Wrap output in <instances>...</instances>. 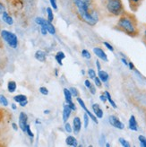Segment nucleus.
<instances>
[{
  "instance_id": "obj_14",
  "label": "nucleus",
  "mask_w": 146,
  "mask_h": 147,
  "mask_svg": "<svg viewBox=\"0 0 146 147\" xmlns=\"http://www.w3.org/2000/svg\"><path fill=\"white\" fill-rule=\"evenodd\" d=\"M128 127H129V129L133 130V131H137L138 130V124H137L135 117L134 115H132V116L130 117L129 123H128Z\"/></svg>"
},
{
  "instance_id": "obj_40",
  "label": "nucleus",
  "mask_w": 146,
  "mask_h": 147,
  "mask_svg": "<svg viewBox=\"0 0 146 147\" xmlns=\"http://www.w3.org/2000/svg\"><path fill=\"white\" fill-rule=\"evenodd\" d=\"M40 32H41L42 35H46L48 33V30H47V29L44 28V27H41V26H40Z\"/></svg>"
},
{
  "instance_id": "obj_49",
  "label": "nucleus",
  "mask_w": 146,
  "mask_h": 147,
  "mask_svg": "<svg viewBox=\"0 0 146 147\" xmlns=\"http://www.w3.org/2000/svg\"><path fill=\"white\" fill-rule=\"evenodd\" d=\"M44 113L45 114H48L49 113V110H44Z\"/></svg>"
},
{
  "instance_id": "obj_19",
  "label": "nucleus",
  "mask_w": 146,
  "mask_h": 147,
  "mask_svg": "<svg viewBox=\"0 0 146 147\" xmlns=\"http://www.w3.org/2000/svg\"><path fill=\"white\" fill-rule=\"evenodd\" d=\"M55 58H56V60L57 61V63L59 64L60 65H63L62 60L64 59V58H65V55L64 52H62V51H58V52L55 56Z\"/></svg>"
},
{
  "instance_id": "obj_39",
  "label": "nucleus",
  "mask_w": 146,
  "mask_h": 147,
  "mask_svg": "<svg viewBox=\"0 0 146 147\" xmlns=\"http://www.w3.org/2000/svg\"><path fill=\"white\" fill-rule=\"evenodd\" d=\"M100 99L101 100V101H102V102H104V103H105V102L108 100L106 94H102V95H100Z\"/></svg>"
},
{
  "instance_id": "obj_36",
  "label": "nucleus",
  "mask_w": 146,
  "mask_h": 147,
  "mask_svg": "<svg viewBox=\"0 0 146 147\" xmlns=\"http://www.w3.org/2000/svg\"><path fill=\"white\" fill-rule=\"evenodd\" d=\"M25 133H27L28 134V136H31V137H33V133L32 132V130H31V127H30V125H27L26 126V132Z\"/></svg>"
},
{
  "instance_id": "obj_43",
  "label": "nucleus",
  "mask_w": 146,
  "mask_h": 147,
  "mask_svg": "<svg viewBox=\"0 0 146 147\" xmlns=\"http://www.w3.org/2000/svg\"><path fill=\"white\" fill-rule=\"evenodd\" d=\"M128 67H129V68H130L131 70H134V69H135V65H134V64H133L132 62H129V63H128Z\"/></svg>"
},
{
  "instance_id": "obj_26",
  "label": "nucleus",
  "mask_w": 146,
  "mask_h": 147,
  "mask_svg": "<svg viewBox=\"0 0 146 147\" xmlns=\"http://www.w3.org/2000/svg\"><path fill=\"white\" fill-rule=\"evenodd\" d=\"M69 91L71 92L73 97L77 98V97L79 96V92H78V90L76 89L75 87H71V88H69Z\"/></svg>"
},
{
  "instance_id": "obj_29",
  "label": "nucleus",
  "mask_w": 146,
  "mask_h": 147,
  "mask_svg": "<svg viewBox=\"0 0 146 147\" xmlns=\"http://www.w3.org/2000/svg\"><path fill=\"white\" fill-rule=\"evenodd\" d=\"M89 116H88V114H87L86 112H85V114L83 115V119H84V127L85 128H87L88 127V125H89Z\"/></svg>"
},
{
  "instance_id": "obj_41",
  "label": "nucleus",
  "mask_w": 146,
  "mask_h": 147,
  "mask_svg": "<svg viewBox=\"0 0 146 147\" xmlns=\"http://www.w3.org/2000/svg\"><path fill=\"white\" fill-rule=\"evenodd\" d=\"M91 84H92V83L90 82V80H88V79L84 81V84H85V86H86L87 88H89V87H90Z\"/></svg>"
},
{
  "instance_id": "obj_3",
  "label": "nucleus",
  "mask_w": 146,
  "mask_h": 147,
  "mask_svg": "<svg viewBox=\"0 0 146 147\" xmlns=\"http://www.w3.org/2000/svg\"><path fill=\"white\" fill-rule=\"evenodd\" d=\"M105 7L111 16H120L125 13L122 0H105Z\"/></svg>"
},
{
  "instance_id": "obj_48",
  "label": "nucleus",
  "mask_w": 146,
  "mask_h": 147,
  "mask_svg": "<svg viewBox=\"0 0 146 147\" xmlns=\"http://www.w3.org/2000/svg\"><path fill=\"white\" fill-rule=\"evenodd\" d=\"M12 108H13V109H16V105L15 104H12Z\"/></svg>"
},
{
  "instance_id": "obj_8",
  "label": "nucleus",
  "mask_w": 146,
  "mask_h": 147,
  "mask_svg": "<svg viewBox=\"0 0 146 147\" xmlns=\"http://www.w3.org/2000/svg\"><path fill=\"white\" fill-rule=\"evenodd\" d=\"M28 121V116L24 112H21L19 115V127L23 132H26V126Z\"/></svg>"
},
{
  "instance_id": "obj_21",
  "label": "nucleus",
  "mask_w": 146,
  "mask_h": 147,
  "mask_svg": "<svg viewBox=\"0 0 146 147\" xmlns=\"http://www.w3.org/2000/svg\"><path fill=\"white\" fill-rule=\"evenodd\" d=\"M13 100H14V101H16V102H18V103H20V102H22V101L27 100V97L25 96V95L19 94V95H16V96H14Z\"/></svg>"
},
{
  "instance_id": "obj_45",
  "label": "nucleus",
  "mask_w": 146,
  "mask_h": 147,
  "mask_svg": "<svg viewBox=\"0 0 146 147\" xmlns=\"http://www.w3.org/2000/svg\"><path fill=\"white\" fill-rule=\"evenodd\" d=\"M96 65H97V68H98V70H101V67H100V61L97 59L96 60Z\"/></svg>"
},
{
  "instance_id": "obj_16",
  "label": "nucleus",
  "mask_w": 146,
  "mask_h": 147,
  "mask_svg": "<svg viewBox=\"0 0 146 147\" xmlns=\"http://www.w3.org/2000/svg\"><path fill=\"white\" fill-rule=\"evenodd\" d=\"M98 76L100 77V79L101 80L102 83H107L108 81V78H109L108 74L106 71H103V70H99Z\"/></svg>"
},
{
  "instance_id": "obj_32",
  "label": "nucleus",
  "mask_w": 146,
  "mask_h": 147,
  "mask_svg": "<svg viewBox=\"0 0 146 147\" xmlns=\"http://www.w3.org/2000/svg\"><path fill=\"white\" fill-rule=\"evenodd\" d=\"M89 89V91H90V92L92 94V95H94L96 93V87H95V85H94L93 84H91V85H90V87L88 88Z\"/></svg>"
},
{
  "instance_id": "obj_46",
  "label": "nucleus",
  "mask_w": 146,
  "mask_h": 147,
  "mask_svg": "<svg viewBox=\"0 0 146 147\" xmlns=\"http://www.w3.org/2000/svg\"><path fill=\"white\" fill-rule=\"evenodd\" d=\"M12 127H13V128L14 130H17V129H18L17 125H16L15 123H12Z\"/></svg>"
},
{
  "instance_id": "obj_28",
  "label": "nucleus",
  "mask_w": 146,
  "mask_h": 147,
  "mask_svg": "<svg viewBox=\"0 0 146 147\" xmlns=\"http://www.w3.org/2000/svg\"><path fill=\"white\" fill-rule=\"evenodd\" d=\"M82 55L84 58H86V59H90V58L92 57V55L91 53L89 52L87 49H83L82 50Z\"/></svg>"
},
{
  "instance_id": "obj_6",
  "label": "nucleus",
  "mask_w": 146,
  "mask_h": 147,
  "mask_svg": "<svg viewBox=\"0 0 146 147\" xmlns=\"http://www.w3.org/2000/svg\"><path fill=\"white\" fill-rule=\"evenodd\" d=\"M108 122L112 127L118 128V129L122 130L125 128V125H124V123H122L118 117L115 115H110L108 117Z\"/></svg>"
},
{
  "instance_id": "obj_9",
  "label": "nucleus",
  "mask_w": 146,
  "mask_h": 147,
  "mask_svg": "<svg viewBox=\"0 0 146 147\" xmlns=\"http://www.w3.org/2000/svg\"><path fill=\"white\" fill-rule=\"evenodd\" d=\"M93 52L99 58H100L101 60H103L105 62H108V56L107 54L105 53V51L102 49L101 48H99V47H96L93 49Z\"/></svg>"
},
{
  "instance_id": "obj_18",
  "label": "nucleus",
  "mask_w": 146,
  "mask_h": 147,
  "mask_svg": "<svg viewBox=\"0 0 146 147\" xmlns=\"http://www.w3.org/2000/svg\"><path fill=\"white\" fill-rule=\"evenodd\" d=\"M2 19H3V21L5 22V23L7 24L8 25H12V24H13V18L9 16L8 13L5 12V11L2 13Z\"/></svg>"
},
{
  "instance_id": "obj_23",
  "label": "nucleus",
  "mask_w": 146,
  "mask_h": 147,
  "mask_svg": "<svg viewBox=\"0 0 146 147\" xmlns=\"http://www.w3.org/2000/svg\"><path fill=\"white\" fill-rule=\"evenodd\" d=\"M47 14H48V20L52 23L54 20V14H53L52 9H51L50 7H47Z\"/></svg>"
},
{
  "instance_id": "obj_38",
  "label": "nucleus",
  "mask_w": 146,
  "mask_h": 147,
  "mask_svg": "<svg viewBox=\"0 0 146 147\" xmlns=\"http://www.w3.org/2000/svg\"><path fill=\"white\" fill-rule=\"evenodd\" d=\"M5 11V5L3 3L0 2V13L2 14Z\"/></svg>"
},
{
  "instance_id": "obj_2",
  "label": "nucleus",
  "mask_w": 146,
  "mask_h": 147,
  "mask_svg": "<svg viewBox=\"0 0 146 147\" xmlns=\"http://www.w3.org/2000/svg\"><path fill=\"white\" fill-rule=\"evenodd\" d=\"M116 29L130 37H137L140 34L138 21L135 14L126 12L119 16V19L116 22Z\"/></svg>"
},
{
  "instance_id": "obj_34",
  "label": "nucleus",
  "mask_w": 146,
  "mask_h": 147,
  "mask_svg": "<svg viewBox=\"0 0 146 147\" xmlns=\"http://www.w3.org/2000/svg\"><path fill=\"white\" fill-rule=\"evenodd\" d=\"M40 92L41 94H43V95H48V90L47 89L46 87L42 86V87L40 88Z\"/></svg>"
},
{
  "instance_id": "obj_22",
  "label": "nucleus",
  "mask_w": 146,
  "mask_h": 147,
  "mask_svg": "<svg viewBox=\"0 0 146 147\" xmlns=\"http://www.w3.org/2000/svg\"><path fill=\"white\" fill-rule=\"evenodd\" d=\"M105 94H106V96H107V99H108V102L110 103V105L114 108V109H116L118 108V106H116V104L115 103V101L112 100V98H111V95H110V93H109L108 92H105Z\"/></svg>"
},
{
  "instance_id": "obj_17",
  "label": "nucleus",
  "mask_w": 146,
  "mask_h": 147,
  "mask_svg": "<svg viewBox=\"0 0 146 147\" xmlns=\"http://www.w3.org/2000/svg\"><path fill=\"white\" fill-rule=\"evenodd\" d=\"M65 144L69 146H77L78 145L77 139L75 136H69L67 137V139H65Z\"/></svg>"
},
{
  "instance_id": "obj_7",
  "label": "nucleus",
  "mask_w": 146,
  "mask_h": 147,
  "mask_svg": "<svg viewBox=\"0 0 146 147\" xmlns=\"http://www.w3.org/2000/svg\"><path fill=\"white\" fill-rule=\"evenodd\" d=\"M76 100H77V102H78V103L80 104V106H81V107H82V108L84 109V111H85L87 114H88V116H89V117H91V119H92V120H93V121L95 122L96 124H98V120H97V119H98V117H97L95 115H93L92 113H91L90 110L86 108V105H85V103L83 102V100L81 98H80L79 96L77 97V99H76Z\"/></svg>"
},
{
  "instance_id": "obj_20",
  "label": "nucleus",
  "mask_w": 146,
  "mask_h": 147,
  "mask_svg": "<svg viewBox=\"0 0 146 147\" xmlns=\"http://www.w3.org/2000/svg\"><path fill=\"white\" fill-rule=\"evenodd\" d=\"M16 87H17V85H16V83L14 82V81H9L8 84H7V90H8L9 92L13 93V92H15Z\"/></svg>"
},
{
  "instance_id": "obj_47",
  "label": "nucleus",
  "mask_w": 146,
  "mask_h": 147,
  "mask_svg": "<svg viewBox=\"0 0 146 147\" xmlns=\"http://www.w3.org/2000/svg\"><path fill=\"white\" fill-rule=\"evenodd\" d=\"M143 41H144L145 45H146V31L144 32V34H143Z\"/></svg>"
},
{
  "instance_id": "obj_35",
  "label": "nucleus",
  "mask_w": 146,
  "mask_h": 147,
  "mask_svg": "<svg viewBox=\"0 0 146 147\" xmlns=\"http://www.w3.org/2000/svg\"><path fill=\"white\" fill-rule=\"evenodd\" d=\"M103 45L108 49V50H110V51H114V48H113V46L112 45H110V44H109L108 42H107V41H103Z\"/></svg>"
},
{
  "instance_id": "obj_42",
  "label": "nucleus",
  "mask_w": 146,
  "mask_h": 147,
  "mask_svg": "<svg viewBox=\"0 0 146 147\" xmlns=\"http://www.w3.org/2000/svg\"><path fill=\"white\" fill-rule=\"evenodd\" d=\"M20 106L21 107H25L27 104H28V100H24V101H22V102H20Z\"/></svg>"
},
{
  "instance_id": "obj_1",
  "label": "nucleus",
  "mask_w": 146,
  "mask_h": 147,
  "mask_svg": "<svg viewBox=\"0 0 146 147\" xmlns=\"http://www.w3.org/2000/svg\"><path fill=\"white\" fill-rule=\"evenodd\" d=\"M75 16L89 26H95L100 21V12L94 0H72Z\"/></svg>"
},
{
  "instance_id": "obj_13",
  "label": "nucleus",
  "mask_w": 146,
  "mask_h": 147,
  "mask_svg": "<svg viewBox=\"0 0 146 147\" xmlns=\"http://www.w3.org/2000/svg\"><path fill=\"white\" fill-rule=\"evenodd\" d=\"M92 110H93L94 115H95L98 119H102V117H103V110L100 109L98 103H94L92 105Z\"/></svg>"
},
{
  "instance_id": "obj_50",
  "label": "nucleus",
  "mask_w": 146,
  "mask_h": 147,
  "mask_svg": "<svg viewBox=\"0 0 146 147\" xmlns=\"http://www.w3.org/2000/svg\"><path fill=\"white\" fill-rule=\"evenodd\" d=\"M106 146H108V147H109V146H110V144H109L108 143H107V144H106Z\"/></svg>"
},
{
  "instance_id": "obj_11",
  "label": "nucleus",
  "mask_w": 146,
  "mask_h": 147,
  "mask_svg": "<svg viewBox=\"0 0 146 147\" xmlns=\"http://www.w3.org/2000/svg\"><path fill=\"white\" fill-rule=\"evenodd\" d=\"M71 112H72V109L70 108V106L67 103H65L64 108H63V121L65 123L67 122V120L69 119V117L71 116Z\"/></svg>"
},
{
  "instance_id": "obj_25",
  "label": "nucleus",
  "mask_w": 146,
  "mask_h": 147,
  "mask_svg": "<svg viewBox=\"0 0 146 147\" xmlns=\"http://www.w3.org/2000/svg\"><path fill=\"white\" fill-rule=\"evenodd\" d=\"M118 142H119V143L121 144V145L124 146V147H130V146H131L130 143H129L128 141H126L125 138H122V137L118 138Z\"/></svg>"
},
{
  "instance_id": "obj_24",
  "label": "nucleus",
  "mask_w": 146,
  "mask_h": 147,
  "mask_svg": "<svg viewBox=\"0 0 146 147\" xmlns=\"http://www.w3.org/2000/svg\"><path fill=\"white\" fill-rule=\"evenodd\" d=\"M0 104H2L5 107L8 106V100H7L5 96H4L3 94H0Z\"/></svg>"
},
{
  "instance_id": "obj_4",
  "label": "nucleus",
  "mask_w": 146,
  "mask_h": 147,
  "mask_svg": "<svg viewBox=\"0 0 146 147\" xmlns=\"http://www.w3.org/2000/svg\"><path fill=\"white\" fill-rule=\"evenodd\" d=\"M0 36L1 38L8 44V46H10L13 49H16L18 46V39H17V36L9 32V31H6V30H3L0 32Z\"/></svg>"
},
{
  "instance_id": "obj_31",
  "label": "nucleus",
  "mask_w": 146,
  "mask_h": 147,
  "mask_svg": "<svg viewBox=\"0 0 146 147\" xmlns=\"http://www.w3.org/2000/svg\"><path fill=\"white\" fill-rule=\"evenodd\" d=\"M93 80H94V84H95V85L98 86L99 88H101V86H102V82H101V80L100 79V77H97V76H96Z\"/></svg>"
},
{
  "instance_id": "obj_27",
  "label": "nucleus",
  "mask_w": 146,
  "mask_h": 147,
  "mask_svg": "<svg viewBox=\"0 0 146 147\" xmlns=\"http://www.w3.org/2000/svg\"><path fill=\"white\" fill-rule=\"evenodd\" d=\"M138 139H139V141H140V145L142 147H146V137L141 135L138 136Z\"/></svg>"
},
{
  "instance_id": "obj_12",
  "label": "nucleus",
  "mask_w": 146,
  "mask_h": 147,
  "mask_svg": "<svg viewBox=\"0 0 146 147\" xmlns=\"http://www.w3.org/2000/svg\"><path fill=\"white\" fill-rule=\"evenodd\" d=\"M143 0H128L130 9L133 12H136L138 8L141 6V5L143 4Z\"/></svg>"
},
{
  "instance_id": "obj_5",
  "label": "nucleus",
  "mask_w": 146,
  "mask_h": 147,
  "mask_svg": "<svg viewBox=\"0 0 146 147\" xmlns=\"http://www.w3.org/2000/svg\"><path fill=\"white\" fill-rule=\"evenodd\" d=\"M35 23L41 27L46 28L48 30V32H49L50 34L53 35L56 33V29H55L54 25L51 24V22H49L48 20H46L44 18H41V17H37L35 19Z\"/></svg>"
},
{
  "instance_id": "obj_44",
  "label": "nucleus",
  "mask_w": 146,
  "mask_h": 147,
  "mask_svg": "<svg viewBox=\"0 0 146 147\" xmlns=\"http://www.w3.org/2000/svg\"><path fill=\"white\" fill-rule=\"evenodd\" d=\"M121 61L124 63V65H127V67H128V63H129V62H127V60L126 59V58H124V57L121 58Z\"/></svg>"
},
{
  "instance_id": "obj_33",
  "label": "nucleus",
  "mask_w": 146,
  "mask_h": 147,
  "mask_svg": "<svg viewBox=\"0 0 146 147\" xmlns=\"http://www.w3.org/2000/svg\"><path fill=\"white\" fill-rule=\"evenodd\" d=\"M65 131L67 132V133H71V132L73 131V128H72V127H71V125H70L69 123H67V122H65Z\"/></svg>"
},
{
  "instance_id": "obj_10",
  "label": "nucleus",
  "mask_w": 146,
  "mask_h": 147,
  "mask_svg": "<svg viewBox=\"0 0 146 147\" xmlns=\"http://www.w3.org/2000/svg\"><path fill=\"white\" fill-rule=\"evenodd\" d=\"M82 128V122L79 117H75L73 120V130H74L75 135H78Z\"/></svg>"
},
{
  "instance_id": "obj_30",
  "label": "nucleus",
  "mask_w": 146,
  "mask_h": 147,
  "mask_svg": "<svg viewBox=\"0 0 146 147\" xmlns=\"http://www.w3.org/2000/svg\"><path fill=\"white\" fill-rule=\"evenodd\" d=\"M88 76L91 79H94L97 76H96V72L94 71L93 69H89L88 70Z\"/></svg>"
},
{
  "instance_id": "obj_37",
  "label": "nucleus",
  "mask_w": 146,
  "mask_h": 147,
  "mask_svg": "<svg viewBox=\"0 0 146 147\" xmlns=\"http://www.w3.org/2000/svg\"><path fill=\"white\" fill-rule=\"evenodd\" d=\"M49 2H50L51 5H52L53 9L57 10V1H56V0H49Z\"/></svg>"
},
{
  "instance_id": "obj_15",
  "label": "nucleus",
  "mask_w": 146,
  "mask_h": 147,
  "mask_svg": "<svg viewBox=\"0 0 146 147\" xmlns=\"http://www.w3.org/2000/svg\"><path fill=\"white\" fill-rule=\"evenodd\" d=\"M35 58L40 62H45L46 61V53L42 50H37L35 53Z\"/></svg>"
}]
</instances>
